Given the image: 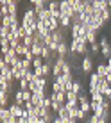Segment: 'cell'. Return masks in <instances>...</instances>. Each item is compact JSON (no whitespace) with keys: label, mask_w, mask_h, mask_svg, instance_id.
Returning <instances> with one entry per match:
<instances>
[{"label":"cell","mask_w":111,"mask_h":123,"mask_svg":"<svg viewBox=\"0 0 111 123\" xmlns=\"http://www.w3.org/2000/svg\"><path fill=\"white\" fill-rule=\"evenodd\" d=\"M14 2H20V0H14Z\"/></svg>","instance_id":"cell-37"},{"label":"cell","mask_w":111,"mask_h":123,"mask_svg":"<svg viewBox=\"0 0 111 123\" xmlns=\"http://www.w3.org/2000/svg\"><path fill=\"white\" fill-rule=\"evenodd\" d=\"M52 16H54V14H52V11H50V9H47V7H45V9L41 11L40 14H38V20H43V22H49V20L52 18Z\"/></svg>","instance_id":"cell-7"},{"label":"cell","mask_w":111,"mask_h":123,"mask_svg":"<svg viewBox=\"0 0 111 123\" xmlns=\"http://www.w3.org/2000/svg\"><path fill=\"white\" fill-rule=\"evenodd\" d=\"M14 102H16L18 105H25V98H23V91H22V89L14 93Z\"/></svg>","instance_id":"cell-13"},{"label":"cell","mask_w":111,"mask_h":123,"mask_svg":"<svg viewBox=\"0 0 111 123\" xmlns=\"http://www.w3.org/2000/svg\"><path fill=\"white\" fill-rule=\"evenodd\" d=\"M63 73V66L61 64H52V75L54 77H59Z\"/></svg>","instance_id":"cell-19"},{"label":"cell","mask_w":111,"mask_h":123,"mask_svg":"<svg viewBox=\"0 0 111 123\" xmlns=\"http://www.w3.org/2000/svg\"><path fill=\"white\" fill-rule=\"evenodd\" d=\"M68 50H70V45H68L66 41L59 43V46H57V54H59V55H66V54H68Z\"/></svg>","instance_id":"cell-10"},{"label":"cell","mask_w":111,"mask_h":123,"mask_svg":"<svg viewBox=\"0 0 111 123\" xmlns=\"http://www.w3.org/2000/svg\"><path fill=\"white\" fill-rule=\"evenodd\" d=\"M22 66L25 68V70H31V68H32V61H31V59H27V57H23L22 59Z\"/></svg>","instance_id":"cell-26"},{"label":"cell","mask_w":111,"mask_h":123,"mask_svg":"<svg viewBox=\"0 0 111 123\" xmlns=\"http://www.w3.org/2000/svg\"><path fill=\"white\" fill-rule=\"evenodd\" d=\"M102 80H106V77H100L99 73H91L90 75V87H99Z\"/></svg>","instance_id":"cell-4"},{"label":"cell","mask_w":111,"mask_h":123,"mask_svg":"<svg viewBox=\"0 0 111 123\" xmlns=\"http://www.w3.org/2000/svg\"><path fill=\"white\" fill-rule=\"evenodd\" d=\"M9 93L7 91H0V107H7V104H9Z\"/></svg>","instance_id":"cell-11"},{"label":"cell","mask_w":111,"mask_h":123,"mask_svg":"<svg viewBox=\"0 0 111 123\" xmlns=\"http://www.w3.org/2000/svg\"><path fill=\"white\" fill-rule=\"evenodd\" d=\"M63 73H72V68H70V64H68V62H65V64H63Z\"/></svg>","instance_id":"cell-31"},{"label":"cell","mask_w":111,"mask_h":123,"mask_svg":"<svg viewBox=\"0 0 111 123\" xmlns=\"http://www.w3.org/2000/svg\"><path fill=\"white\" fill-rule=\"evenodd\" d=\"M16 34H18V37H22V39H23L25 36H29V34H27V29H25L23 25H20V29L16 31Z\"/></svg>","instance_id":"cell-27"},{"label":"cell","mask_w":111,"mask_h":123,"mask_svg":"<svg viewBox=\"0 0 111 123\" xmlns=\"http://www.w3.org/2000/svg\"><path fill=\"white\" fill-rule=\"evenodd\" d=\"M18 2H13V4H9V14L11 16H16L18 14V6H16Z\"/></svg>","instance_id":"cell-22"},{"label":"cell","mask_w":111,"mask_h":123,"mask_svg":"<svg viewBox=\"0 0 111 123\" xmlns=\"http://www.w3.org/2000/svg\"><path fill=\"white\" fill-rule=\"evenodd\" d=\"M93 7L100 9V11H106V9H109V4H108V0H97V2H93Z\"/></svg>","instance_id":"cell-8"},{"label":"cell","mask_w":111,"mask_h":123,"mask_svg":"<svg viewBox=\"0 0 111 123\" xmlns=\"http://www.w3.org/2000/svg\"><path fill=\"white\" fill-rule=\"evenodd\" d=\"M34 73L36 75H43V68H34Z\"/></svg>","instance_id":"cell-34"},{"label":"cell","mask_w":111,"mask_h":123,"mask_svg":"<svg viewBox=\"0 0 111 123\" xmlns=\"http://www.w3.org/2000/svg\"><path fill=\"white\" fill-rule=\"evenodd\" d=\"M75 116H77V120H81V121H83V120H88V112L86 111H83V109H81V107H77V111H75Z\"/></svg>","instance_id":"cell-18"},{"label":"cell","mask_w":111,"mask_h":123,"mask_svg":"<svg viewBox=\"0 0 111 123\" xmlns=\"http://www.w3.org/2000/svg\"><path fill=\"white\" fill-rule=\"evenodd\" d=\"M52 87H54V91H56V93H59V91H66V89H65V86H63V84H59L57 80H54Z\"/></svg>","instance_id":"cell-25"},{"label":"cell","mask_w":111,"mask_h":123,"mask_svg":"<svg viewBox=\"0 0 111 123\" xmlns=\"http://www.w3.org/2000/svg\"><path fill=\"white\" fill-rule=\"evenodd\" d=\"M99 89L102 91V95H104V96H109L111 95V84L108 82V80H102L100 86H99Z\"/></svg>","instance_id":"cell-6"},{"label":"cell","mask_w":111,"mask_h":123,"mask_svg":"<svg viewBox=\"0 0 111 123\" xmlns=\"http://www.w3.org/2000/svg\"><path fill=\"white\" fill-rule=\"evenodd\" d=\"M4 59H6V62L7 64H11V66H14V64H18L20 61H22V57L18 55V52H16V48H11L7 54H4Z\"/></svg>","instance_id":"cell-1"},{"label":"cell","mask_w":111,"mask_h":123,"mask_svg":"<svg viewBox=\"0 0 111 123\" xmlns=\"http://www.w3.org/2000/svg\"><path fill=\"white\" fill-rule=\"evenodd\" d=\"M88 121H90V123H100V116L93 112V116H90V118H88Z\"/></svg>","instance_id":"cell-29"},{"label":"cell","mask_w":111,"mask_h":123,"mask_svg":"<svg viewBox=\"0 0 111 123\" xmlns=\"http://www.w3.org/2000/svg\"><path fill=\"white\" fill-rule=\"evenodd\" d=\"M99 50H100V43H97V41L91 43V52L93 54H99Z\"/></svg>","instance_id":"cell-30"},{"label":"cell","mask_w":111,"mask_h":123,"mask_svg":"<svg viewBox=\"0 0 111 123\" xmlns=\"http://www.w3.org/2000/svg\"><path fill=\"white\" fill-rule=\"evenodd\" d=\"M59 9H61V12L65 16H70V18H72V14H74V7L70 6L68 0H59Z\"/></svg>","instance_id":"cell-2"},{"label":"cell","mask_w":111,"mask_h":123,"mask_svg":"<svg viewBox=\"0 0 111 123\" xmlns=\"http://www.w3.org/2000/svg\"><path fill=\"white\" fill-rule=\"evenodd\" d=\"M52 39H54V43H63V41H66V34L63 32L61 29L52 31Z\"/></svg>","instance_id":"cell-5"},{"label":"cell","mask_w":111,"mask_h":123,"mask_svg":"<svg viewBox=\"0 0 111 123\" xmlns=\"http://www.w3.org/2000/svg\"><path fill=\"white\" fill-rule=\"evenodd\" d=\"M86 37H88V43L90 45L95 43V41H97V31H95V29H90V31L86 32Z\"/></svg>","instance_id":"cell-12"},{"label":"cell","mask_w":111,"mask_h":123,"mask_svg":"<svg viewBox=\"0 0 111 123\" xmlns=\"http://www.w3.org/2000/svg\"><path fill=\"white\" fill-rule=\"evenodd\" d=\"M81 70H83L84 73H90V71L93 70V61H91V57H90V55H84L83 62H81Z\"/></svg>","instance_id":"cell-3"},{"label":"cell","mask_w":111,"mask_h":123,"mask_svg":"<svg viewBox=\"0 0 111 123\" xmlns=\"http://www.w3.org/2000/svg\"><path fill=\"white\" fill-rule=\"evenodd\" d=\"M97 73H99L100 77H106V75L109 73V68H108V64H99V66H97Z\"/></svg>","instance_id":"cell-15"},{"label":"cell","mask_w":111,"mask_h":123,"mask_svg":"<svg viewBox=\"0 0 111 123\" xmlns=\"http://www.w3.org/2000/svg\"><path fill=\"white\" fill-rule=\"evenodd\" d=\"M20 82V89H29V82H31V80H27V79H22V80H18Z\"/></svg>","instance_id":"cell-28"},{"label":"cell","mask_w":111,"mask_h":123,"mask_svg":"<svg viewBox=\"0 0 111 123\" xmlns=\"http://www.w3.org/2000/svg\"><path fill=\"white\" fill-rule=\"evenodd\" d=\"M29 2H31L32 6H38V4H43V2H45V4H49L50 0H29Z\"/></svg>","instance_id":"cell-32"},{"label":"cell","mask_w":111,"mask_h":123,"mask_svg":"<svg viewBox=\"0 0 111 123\" xmlns=\"http://www.w3.org/2000/svg\"><path fill=\"white\" fill-rule=\"evenodd\" d=\"M109 14H111V9H109Z\"/></svg>","instance_id":"cell-38"},{"label":"cell","mask_w":111,"mask_h":123,"mask_svg":"<svg viewBox=\"0 0 111 123\" xmlns=\"http://www.w3.org/2000/svg\"><path fill=\"white\" fill-rule=\"evenodd\" d=\"M108 4H109V9H111V0H108Z\"/></svg>","instance_id":"cell-36"},{"label":"cell","mask_w":111,"mask_h":123,"mask_svg":"<svg viewBox=\"0 0 111 123\" xmlns=\"http://www.w3.org/2000/svg\"><path fill=\"white\" fill-rule=\"evenodd\" d=\"M14 18L16 16H2V25H6V27H11L13 25V22H14Z\"/></svg>","instance_id":"cell-16"},{"label":"cell","mask_w":111,"mask_h":123,"mask_svg":"<svg viewBox=\"0 0 111 123\" xmlns=\"http://www.w3.org/2000/svg\"><path fill=\"white\" fill-rule=\"evenodd\" d=\"M2 16H9V6H2Z\"/></svg>","instance_id":"cell-33"},{"label":"cell","mask_w":111,"mask_h":123,"mask_svg":"<svg viewBox=\"0 0 111 123\" xmlns=\"http://www.w3.org/2000/svg\"><path fill=\"white\" fill-rule=\"evenodd\" d=\"M47 9L52 11V14H56V12L61 11V9H59V2H57V0H50V2L47 4Z\"/></svg>","instance_id":"cell-9"},{"label":"cell","mask_w":111,"mask_h":123,"mask_svg":"<svg viewBox=\"0 0 111 123\" xmlns=\"http://www.w3.org/2000/svg\"><path fill=\"white\" fill-rule=\"evenodd\" d=\"M29 50H31V48H29V46H25L23 43H20L18 46H16V52H18V55H20V57H25V54H27Z\"/></svg>","instance_id":"cell-14"},{"label":"cell","mask_w":111,"mask_h":123,"mask_svg":"<svg viewBox=\"0 0 111 123\" xmlns=\"http://www.w3.org/2000/svg\"><path fill=\"white\" fill-rule=\"evenodd\" d=\"M72 89L77 93V95H81V93H83V84H81L79 80H74V86H72Z\"/></svg>","instance_id":"cell-21"},{"label":"cell","mask_w":111,"mask_h":123,"mask_svg":"<svg viewBox=\"0 0 111 123\" xmlns=\"http://www.w3.org/2000/svg\"><path fill=\"white\" fill-rule=\"evenodd\" d=\"M11 27H6V25H2V29H0V37H7L11 34Z\"/></svg>","instance_id":"cell-20"},{"label":"cell","mask_w":111,"mask_h":123,"mask_svg":"<svg viewBox=\"0 0 111 123\" xmlns=\"http://www.w3.org/2000/svg\"><path fill=\"white\" fill-rule=\"evenodd\" d=\"M66 104V102H59V100H52V111L56 112V114H57L59 112V109H61L63 107V105H65Z\"/></svg>","instance_id":"cell-17"},{"label":"cell","mask_w":111,"mask_h":123,"mask_svg":"<svg viewBox=\"0 0 111 123\" xmlns=\"http://www.w3.org/2000/svg\"><path fill=\"white\" fill-rule=\"evenodd\" d=\"M31 50H32V54H34V55H41L43 45H32V46H31Z\"/></svg>","instance_id":"cell-24"},{"label":"cell","mask_w":111,"mask_h":123,"mask_svg":"<svg viewBox=\"0 0 111 123\" xmlns=\"http://www.w3.org/2000/svg\"><path fill=\"white\" fill-rule=\"evenodd\" d=\"M109 100H111V95H109Z\"/></svg>","instance_id":"cell-39"},{"label":"cell","mask_w":111,"mask_h":123,"mask_svg":"<svg viewBox=\"0 0 111 123\" xmlns=\"http://www.w3.org/2000/svg\"><path fill=\"white\" fill-rule=\"evenodd\" d=\"M106 80H108V82L111 84V73H108V75H106Z\"/></svg>","instance_id":"cell-35"},{"label":"cell","mask_w":111,"mask_h":123,"mask_svg":"<svg viewBox=\"0 0 111 123\" xmlns=\"http://www.w3.org/2000/svg\"><path fill=\"white\" fill-rule=\"evenodd\" d=\"M22 43H23L25 46H29V48H31V46L34 45V37H32V36H25L23 39H22Z\"/></svg>","instance_id":"cell-23"}]
</instances>
